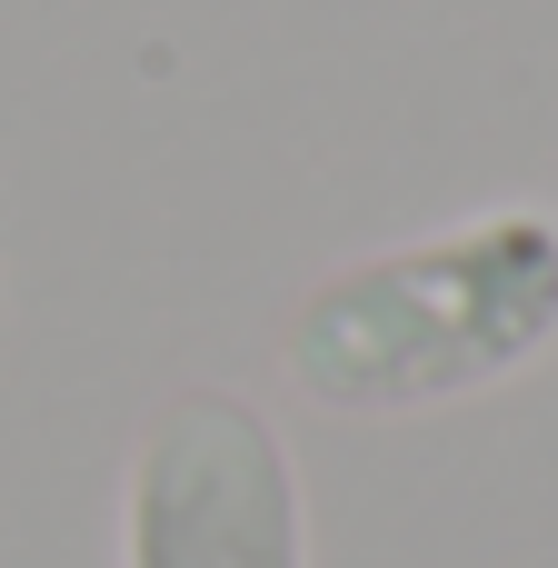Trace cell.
Listing matches in <instances>:
<instances>
[{
    "instance_id": "7a4b0ae2",
    "label": "cell",
    "mask_w": 558,
    "mask_h": 568,
    "mask_svg": "<svg viewBox=\"0 0 558 568\" xmlns=\"http://www.w3.org/2000/svg\"><path fill=\"white\" fill-rule=\"evenodd\" d=\"M130 568H310V499L280 419L240 389H170L130 449Z\"/></svg>"
},
{
    "instance_id": "6da1fadb",
    "label": "cell",
    "mask_w": 558,
    "mask_h": 568,
    "mask_svg": "<svg viewBox=\"0 0 558 568\" xmlns=\"http://www.w3.org/2000/svg\"><path fill=\"white\" fill-rule=\"evenodd\" d=\"M558 339V220L489 210L319 270L280 320V369L339 419H399L519 379Z\"/></svg>"
}]
</instances>
